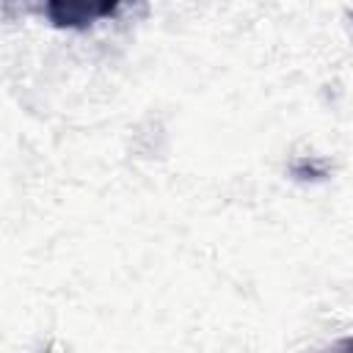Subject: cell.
<instances>
[{"label": "cell", "instance_id": "2", "mask_svg": "<svg viewBox=\"0 0 353 353\" xmlns=\"http://www.w3.org/2000/svg\"><path fill=\"white\" fill-rule=\"evenodd\" d=\"M350 347H353V342H350Z\"/></svg>", "mask_w": 353, "mask_h": 353}, {"label": "cell", "instance_id": "1", "mask_svg": "<svg viewBox=\"0 0 353 353\" xmlns=\"http://www.w3.org/2000/svg\"><path fill=\"white\" fill-rule=\"evenodd\" d=\"M121 0H44L47 19L55 28H88L116 14Z\"/></svg>", "mask_w": 353, "mask_h": 353}]
</instances>
